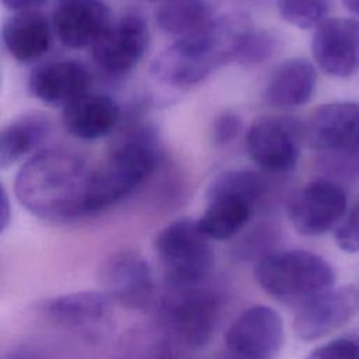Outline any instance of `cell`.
<instances>
[{
  "label": "cell",
  "instance_id": "cell-1",
  "mask_svg": "<svg viewBox=\"0 0 359 359\" xmlns=\"http://www.w3.org/2000/svg\"><path fill=\"white\" fill-rule=\"evenodd\" d=\"M93 170L77 154L62 149L34 153L18 170L14 194L34 216L67 223L90 216Z\"/></svg>",
  "mask_w": 359,
  "mask_h": 359
},
{
  "label": "cell",
  "instance_id": "cell-2",
  "mask_svg": "<svg viewBox=\"0 0 359 359\" xmlns=\"http://www.w3.org/2000/svg\"><path fill=\"white\" fill-rule=\"evenodd\" d=\"M252 29L251 20L243 13L215 15L202 29L168 45L153 60L150 73L161 84L174 88L199 84L219 67L236 62Z\"/></svg>",
  "mask_w": 359,
  "mask_h": 359
},
{
  "label": "cell",
  "instance_id": "cell-3",
  "mask_svg": "<svg viewBox=\"0 0 359 359\" xmlns=\"http://www.w3.org/2000/svg\"><path fill=\"white\" fill-rule=\"evenodd\" d=\"M160 154L151 129L140 128L126 136L101 167L93 170L88 196L90 216L114 206L143 184L158 167Z\"/></svg>",
  "mask_w": 359,
  "mask_h": 359
},
{
  "label": "cell",
  "instance_id": "cell-4",
  "mask_svg": "<svg viewBox=\"0 0 359 359\" xmlns=\"http://www.w3.org/2000/svg\"><path fill=\"white\" fill-rule=\"evenodd\" d=\"M259 287L273 299L297 307L332 287V266L306 250L275 251L262 257L254 268Z\"/></svg>",
  "mask_w": 359,
  "mask_h": 359
},
{
  "label": "cell",
  "instance_id": "cell-5",
  "mask_svg": "<svg viewBox=\"0 0 359 359\" xmlns=\"http://www.w3.org/2000/svg\"><path fill=\"white\" fill-rule=\"evenodd\" d=\"M198 220L177 219L154 238V250L170 287L201 286L215 265V251Z\"/></svg>",
  "mask_w": 359,
  "mask_h": 359
},
{
  "label": "cell",
  "instance_id": "cell-6",
  "mask_svg": "<svg viewBox=\"0 0 359 359\" xmlns=\"http://www.w3.org/2000/svg\"><path fill=\"white\" fill-rule=\"evenodd\" d=\"M222 303L213 292L201 286L170 287L161 302V320L180 344L205 346L216 332Z\"/></svg>",
  "mask_w": 359,
  "mask_h": 359
},
{
  "label": "cell",
  "instance_id": "cell-7",
  "mask_svg": "<svg viewBox=\"0 0 359 359\" xmlns=\"http://www.w3.org/2000/svg\"><path fill=\"white\" fill-rule=\"evenodd\" d=\"M304 130L302 123L287 115H261L248 126L245 150L264 171L286 174L300 157Z\"/></svg>",
  "mask_w": 359,
  "mask_h": 359
},
{
  "label": "cell",
  "instance_id": "cell-8",
  "mask_svg": "<svg viewBox=\"0 0 359 359\" xmlns=\"http://www.w3.org/2000/svg\"><path fill=\"white\" fill-rule=\"evenodd\" d=\"M285 338L280 314L264 304L243 310L230 324L224 342L233 359H275Z\"/></svg>",
  "mask_w": 359,
  "mask_h": 359
},
{
  "label": "cell",
  "instance_id": "cell-9",
  "mask_svg": "<svg viewBox=\"0 0 359 359\" xmlns=\"http://www.w3.org/2000/svg\"><path fill=\"white\" fill-rule=\"evenodd\" d=\"M346 210L344 189L330 180H314L297 189L289 199L286 213L302 236H321L341 223Z\"/></svg>",
  "mask_w": 359,
  "mask_h": 359
},
{
  "label": "cell",
  "instance_id": "cell-10",
  "mask_svg": "<svg viewBox=\"0 0 359 359\" xmlns=\"http://www.w3.org/2000/svg\"><path fill=\"white\" fill-rule=\"evenodd\" d=\"M98 279L101 292L126 309L143 310L153 302V272L149 262L136 251L125 250L108 257L100 268Z\"/></svg>",
  "mask_w": 359,
  "mask_h": 359
},
{
  "label": "cell",
  "instance_id": "cell-11",
  "mask_svg": "<svg viewBox=\"0 0 359 359\" xmlns=\"http://www.w3.org/2000/svg\"><path fill=\"white\" fill-rule=\"evenodd\" d=\"M150 45V29L137 13H126L114 20L107 32L93 46L94 62L111 74L130 72Z\"/></svg>",
  "mask_w": 359,
  "mask_h": 359
},
{
  "label": "cell",
  "instance_id": "cell-12",
  "mask_svg": "<svg viewBox=\"0 0 359 359\" xmlns=\"http://www.w3.org/2000/svg\"><path fill=\"white\" fill-rule=\"evenodd\" d=\"M359 310V289L331 287L297 307L293 331L302 341H314L348 323Z\"/></svg>",
  "mask_w": 359,
  "mask_h": 359
},
{
  "label": "cell",
  "instance_id": "cell-13",
  "mask_svg": "<svg viewBox=\"0 0 359 359\" xmlns=\"http://www.w3.org/2000/svg\"><path fill=\"white\" fill-rule=\"evenodd\" d=\"M311 55L328 76L342 79L359 72V20L327 18L313 34Z\"/></svg>",
  "mask_w": 359,
  "mask_h": 359
},
{
  "label": "cell",
  "instance_id": "cell-14",
  "mask_svg": "<svg viewBox=\"0 0 359 359\" xmlns=\"http://www.w3.org/2000/svg\"><path fill=\"white\" fill-rule=\"evenodd\" d=\"M306 137L318 151L359 153V104L344 101L318 107L309 119Z\"/></svg>",
  "mask_w": 359,
  "mask_h": 359
},
{
  "label": "cell",
  "instance_id": "cell-15",
  "mask_svg": "<svg viewBox=\"0 0 359 359\" xmlns=\"http://www.w3.org/2000/svg\"><path fill=\"white\" fill-rule=\"evenodd\" d=\"M112 22V11L102 0H63L52 15L53 34L70 49L93 48Z\"/></svg>",
  "mask_w": 359,
  "mask_h": 359
},
{
  "label": "cell",
  "instance_id": "cell-16",
  "mask_svg": "<svg viewBox=\"0 0 359 359\" xmlns=\"http://www.w3.org/2000/svg\"><path fill=\"white\" fill-rule=\"evenodd\" d=\"M91 77L87 67L76 59H57L38 65L28 79L32 97L49 104L66 107L87 94Z\"/></svg>",
  "mask_w": 359,
  "mask_h": 359
},
{
  "label": "cell",
  "instance_id": "cell-17",
  "mask_svg": "<svg viewBox=\"0 0 359 359\" xmlns=\"http://www.w3.org/2000/svg\"><path fill=\"white\" fill-rule=\"evenodd\" d=\"M121 118L119 104L105 94H84L63 108L65 130L80 140H97L108 136Z\"/></svg>",
  "mask_w": 359,
  "mask_h": 359
},
{
  "label": "cell",
  "instance_id": "cell-18",
  "mask_svg": "<svg viewBox=\"0 0 359 359\" xmlns=\"http://www.w3.org/2000/svg\"><path fill=\"white\" fill-rule=\"evenodd\" d=\"M52 21L39 10L17 11L1 28L3 43L15 60L32 63L41 59L52 43Z\"/></svg>",
  "mask_w": 359,
  "mask_h": 359
},
{
  "label": "cell",
  "instance_id": "cell-19",
  "mask_svg": "<svg viewBox=\"0 0 359 359\" xmlns=\"http://www.w3.org/2000/svg\"><path fill=\"white\" fill-rule=\"evenodd\" d=\"M316 83L313 63L304 57H292L272 72L264 88V100L276 108L300 107L313 97Z\"/></svg>",
  "mask_w": 359,
  "mask_h": 359
},
{
  "label": "cell",
  "instance_id": "cell-20",
  "mask_svg": "<svg viewBox=\"0 0 359 359\" xmlns=\"http://www.w3.org/2000/svg\"><path fill=\"white\" fill-rule=\"evenodd\" d=\"M206 208L198 224L212 241H224L240 233L250 222L255 203L227 192H206Z\"/></svg>",
  "mask_w": 359,
  "mask_h": 359
},
{
  "label": "cell",
  "instance_id": "cell-21",
  "mask_svg": "<svg viewBox=\"0 0 359 359\" xmlns=\"http://www.w3.org/2000/svg\"><path fill=\"white\" fill-rule=\"evenodd\" d=\"M111 311V300L104 292L84 290L52 297L43 306L45 316L60 325L88 328L102 323Z\"/></svg>",
  "mask_w": 359,
  "mask_h": 359
},
{
  "label": "cell",
  "instance_id": "cell-22",
  "mask_svg": "<svg viewBox=\"0 0 359 359\" xmlns=\"http://www.w3.org/2000/svg\"><path fill=\"white\" fill-rule=\"evenodd\" d=\"M52 122L42 112H28L8 122L0 133V167L8 168L35 151L50 135Z\"/></svg>",
  "mask_w": 359,
  "mask_h": 359
},
{
  "label": "cell",
  "instance_id": "cell-23",
  "mask_svg": "<svg viewBox=\"0 0 359 359\" xmlns=\"http://www.w3.org/2000/svg\"><path fill=\"white\" fill-rule=\"evenodd\" d=\"M213 18L208 0H168L161 3L154 13L158 29L175 39L202 29Z\"/></svg>",
  "mask_w": 359,
  "mask_h": 359
},
{
  "label": "cell",
  "instance_id": "cell-24",
  "mask_svg": "<svg viewBox=\"0 0 359 359\" xmlns=\"http://www.w3.org/2000/svg\"><path fill=\"white\" fill-rule=\"evenodd\" d=\"M264 189L265 181L259 174L245 168H233L217 174L209 184L206 192L234 194L257 203Z\"/></svg>",
  "mask_w": 359,
  "mask_h": 359
},
{
  "label": "cell",
  "instance_id": "cell-25",
  "mask_svg": "<svg viewBox=\"0 0 359 359\" xmlns=\"http://www.w3.org/2000/svg\"><path fill=\"white\" fill-rule=\"evenodd\" d=\"M332 0H276L279 15L300 29L317 28L327 20Z\"/></svg>",
  "mask_w": 359,
  "mask_h": 359
},
{
  "label": "cell",
  "instance_id": "cell-26",
  "mask_svg": "<svg viewBox=\"0 0 359 359\" xmlns=\"http://www.w3.org/2000/svg\"><path fill=\"white\" fill-rule=\"evenodd\" d=\"M278 46L279 39L275 34L265 29H252L241 45L234 63L245 67L262 65L276 53Z\"/></svg>",
  "mask_w": 359,
  "mask_h": 359
},
{
  "label": "cell",
  "instance_id": "cell-27",
  "mask_svg": "<svg viewBox=\"0 0 359 359\" xmlns=\"http://www.w3.org/2000/svg\"><path fill=\"white\" fill-rule=\"evenodd\" d=\"M304 359H359V341L337 338L317 346Z\"/></svg>",
  "mask_w": 359,
  "mask_h": 359
},
{
  "label": "cell",
  "instance_id": "cell-28",
  "mask_svg": "<svg viewBox=\"0 0 359 359\" xmlns=\"http://www.w3.org/2000/svg\"><path fill=\"white\" fill-rule=\"evenodd\" d=\"M243 128V119L238 114L223 111L213 121L212 140L216 146H226L240 136Z\"/></svg>",
  "mask_w": 359,
  "mask_h": 359
},
{
  "label": "cell",
  "instance_id": "cell-29",
  "mask_svg": "<svg viewBox=\"0 0 359 359\" xmlns=\"http://www.w3.org/2000/svg\"><path fill=\"white\" fill-rule=\"evenodd\" d=\"M334 237L342 251L359 252V203L337 226Z\"/></svg>",
  "mask_w": 359,
  "mask_h": 359
},
{
  "label": "cell",
  "instance_id": "cell-30",
  "mask_svg": "<svg viewBox=\"0 0 359 359\" xmlns=\"http://www.w3.org/2000/svg\"><path fill=\"white\" fill-rule=\"evenodd\" d=\"M46 1L48 0H1L3 6L7 10H11L14 13L27 11V10H38Z\"/></svg>",
  "mask_w": 359,
  "mask_h": 359
},
{
  "label": "cell",
  "instance_id": "cell-31",
  "mask_svg": "<svg viewBox=\"0 0 359 359\" xmlns=\"http://www.w3.org/2000/svg\"><path fill=\"white\" fill-rule=\"evenodd\" d=\"M10 222H11V206H10L7 191L3 187L1 188V219H0L1 231H4L7 229Z\"/></svg>",
  "mask_w": 359,
  "mask_h": 359
},
{
  "label": "cell",
  "instance_id": "cell-32",
  "mask_svg": "<svg viewBox=\"0 0 359 359\" xmlns=\"http://www.w3.org/2000/svg\"><path fill=\"white\" fill-rule=\"evenodd\" d=\"M344 3V6L346 7V10H349L351 13L359 15V0H341Z\"/></svg>",
  "mask_w": 359,
  "mask_h": 359
},
{
  "label": "cell",
  "instance_id": "cell-33",
  "mask_svg": "<svg viewBox=\"0 0 359 359\" xmlns=\"http://www.w3.org/2000/svg\"><path fill=\"white\" fill-rule=\"evenodd\" d=\"M146 1H150V3H158V4H161V3H165V1H168V0H146Z\"/></svg>",
  "mask_w": 359,
  "mask_h": 359
}]
</instances>
